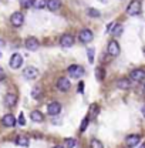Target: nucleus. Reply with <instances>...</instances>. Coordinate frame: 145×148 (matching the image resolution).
I'll list each match as a JSON object with an SVG mask.
<instances>
[{
  "mask_svg": "<svg viewBox=\"0 0 145 148\" xmlns=\"http://www.w3.org/2000/svg\"><path fill=\"white\" fill-rule=\"evenodd\" d=\"M141 0H132L127 7V14L129 16H138L141 13Z\"/></svg>",
  "mask_w": 145,
  "mask_h": 148,
  "instance_id": "1",
  "label": "nucleus"
},
{
  "mask_svg": "<svg viewBox=\"0 0 145 148\" xmlns=\"http://www.w3.org/2000/svg\"><path fill=\"white\" fill-rule=\"evenodd\" d=\"M67 71H68V75L71 78H81L84 75V69L80 64H71Z\"/></svg>",
  "mask_w": 145,
  "mask_h": 148,
  "instance_id": "2",
  "label": "nucleus"
},
{
  "mask_svg": "<svg viewBox=\"0 0 145 148\" xmlns=\"http://www.w3.org/2000/svg\"><path fill=\"white\" fill-rule=\"evenodd\" d=\"M120 51H121L120 44H118L115 40H111L108 43V46H107V53H108L111 57H118V56H120Z\"/></svg>",
  "mask_w": 145,
  "mask_h": 148,
  "instance_id": "3",
  "label": "nucleus"
},
{
  "mask_svg": "<svg viewBox=\"0 0 145 148\" xmlns=\"http://www.w3.org/2000/svg\"><path fill=\"white\" fill-rule=\"evenodd\" d=\"M129 78L132 81H137V83H141L145 80V70L144 69H135L129 73Z\"/></svg>",
  "mask_w": 145,
  "mask_h": 148,
  "instance_id": "4",
  "label": "nucleus"
},
{
  "mask_svg": "<svg viewBox=\"0 0 145 148\" xmlns=\"http://www.w3.org/2000/svg\"><path fill=\"white\" fill-rule=\"evenodd\" d=\"M24 46H26V49L29 51H36L40 47V43H38V40L36 37H27L26 41H24Z\"/></svg>",
  "mask_w": 145,
  "mask_h": 148,
  "instance_id": "5",
  "label": "nucleus"
},
{
  "mask_svg": "<svg viewBox=\"0 0 145 148\" xmlns=\"http://www.w3.org/2000/svg\"><path fill=\"white\" fill-rule=\"evenodd\" d=\"M94 38V34H92V32H91L90 29H83L80 33H78V40L81 41V43H90L91 40Z\"/></svg>",
  "mask_w": 145,
  "mask_h": 148,
  "instance_id": "6",
  "label": "nucleus"
},
{
  "mask_svg": "<svg viewBox=\"0 0 145 148\" xmlns=\"http://www.w3.org/2000/svg\"><path fill=\"white\" fill-rule=\"evenodd\" d=\"M10 23H12V26H14V27L23 26V23H24V16H23V13L14 12V13L10 16Z\"/></svg>",
  "mask_w": 145,
  "mask_h": 148,
  "instance_id": "7",
  "label": "nucleus"
},
{
  "mask_svg": "<svg viewBox=\"0 0 145 148\" xmlns=\"http://www.w3.org/2000/svg\"><path fill=\"white\" fill-rule=\"evenodd\" d=\"M57 88H58L61 92L68 91V90L71 88V83H70V80L66 78V77H60L58 81H57Z\"/></svg>",
  "mask_w": 145,
  "mask_h": 148,
  "instance_id": "8",
  "label": "nucleus"
},
{
  "mask_svg": "<svg viewBox=\"0 0 145 148\" xmlns=\"http://www.w3.org/2000/svg\"><path fill=\"white\" fill-rule=\"evenodd\" d=\"M21 66H23V56L18 54V53H14L12 56V58H10V67L13 70H17Z\"/></svg>",
  "mask_w": 145,
  "mask_h": 148,
  "instance_id": "9",
  "label": "nucleus"
},
{
  "mask_svg": "<svg viewBox=\"0 0 145 148\" xmlns=\"http://www.w3.org/2000/svg\"><path fill=\"white\" fill-rule=\"evenodd\" d=\"M23 75L27 80H34V78L38 77V70H37L36 67H33V66H29V67H26L23 70Z\"/></svg>",
  "mask_w": 145,
  "mask_h": 148,
  "instance_id": "10",
  "label": "nucleus"
},
{
  "mask_svg": "<svg viewBox=\"0 0 145 148\" xmlns=\"http://www.w3.org/2000/svg\"><path fill=\"white\" fill-rule=\"evenodd\" d=\"M72 44H74V37L71 34H63L61 36V38H60V46L61 47L70 49V47H72Z\"/></svg>",
  "mask_w": 145,
  "mask_h": 148,
  "instance_id": "11",
  "label": "nucleus"
},
{
  "mask_svg": "<svg viewBox=\"0 0 145 148\" xmlns=\"http://www.w3.org/2000/svg\"><path fill=\"white\" fill-rule=\"evenodd\" d=\"M140 141H141V135H138V134H131V135H128L127 138H125V144H127V147H129V148L138 145Z\"/></svg>",
  "mask_w": 145,
  "mask_h": 148,
  "instance_id": "12",
  "label": "nucleus"
},
{
  "mask_svg": "<svg viewBox=\"0 0 145 148\" xmlns=\"http://www.w3.org/2000/svg\"><path fill=\"white\" fill-rule=\"evenodd\" d=\"M16 103H17V95H16V94L7 92V94L4 95V106H6V107L12 108V107L16 106Z\"/></svg>",
  "mask_w": 145,
  "mask_h": 148,
  "instance_id": "13",
  "label": "nucleus"
},
{
  "mask_svg": "<svg viewBox=\"0 0 145 148\" xmlns=\"http://www.w3.org/2000/svg\"><path fill=\"white\" fill-rule=\"evenodd\" d=\"M60 111H61V104L57 103V101H53V103H50V104L47 106V112H49V115H58Z\"/></svg>",
  "mask_w": 145,
  "mask_h": 148,
  "instance_id": "14",
  "label": "nucleus"
},
{
  "mask_svg": "<svg viewBox=\"0 0 145 148\" xmlns=\"http://www.w3.org/2000/svg\"><path fill=\"white\" fill-rule=\"evenodd\" d=\"M1 123L4 127H14L16 125V118L13 114H6L3 118H1Z\"/></svg>",
  "mask_w": 145,
  "mask_h": 148,
  "instance_id": "15",
  "label": "nucleus"
},
{
  "mask_svg": "<svg viewBox=\"0 0 145 148\" xmlns=\"http://www.w3.org/2000/svg\"><path fill=\"white\" fill-rule=\"evenodd\" d=\"M61 7V1L60 0H47V9L50 12H57Z\"/></svg>",
  "mask_w": 145,
  "mask_h": 148,
  "instance_id": "16",
  "label": "nucleus"
},
{
  "mask_svg": "<svg viewBox=\"0 0 145 148\" xmlns=\"http://www.w3.org/2000/svg\"><path fill=\"white\" fill-rule=\"evenodd\" d=\"M30 118H31V121H34V123H41V121L44 120L43 112H40L38 110L31 111V112H30Z\"/></svg>",
  "mask_w": 145,
  "mask_h": 148,
  "instance_id": "17",
  "label": "nucleus"
},
{
  "mask_svg": "<svg viewBox=\"0 0 145 148\" xmlns=\"http://www.w3.org/2000/svg\"><path fill=\"white\" fill-rule=\"evenodd\" d=\"M129 86H131V83L128 78H120L117 81V88H120V90H128Z\"/></svg>",
  "mask_w": 145,
  "mask_h": 148,
  "instance_id": "18",
  "label": "nucleus"
},
{
  "mask_svg": "<svg viewBox=\"0 0 145 148\" xmlns=\"http://www.w3.org/2000/svg\"><path fill=\"white\" fill-rule=\"evenodd\" d=\"M98 112H100V106L98 104H91L90 108H88V117H90V120L95 118Z\"/></svg>",
  "mask_w": 145,
  "mask_h": 148,
  "instance_id": "19",
  "label": "nucleus"
},
{
  "mask_svg": "<svg viewBox=\"0 0 145 148\" xmlns=\"http://www.w3.org/2000/svg\"><path fill=\"white\" fill-rule=\"evenodd\" d=\"M16 144L20 145V147H29L30 141H29V138H27V137H24V135H18L17 140H16Z\"/></svg>",
  "mask_w": 145,
  "mask_h": 148,
  "instance_id": "20",
  "label": "nucleus"
},
{
  "mask_svg": "<svg viewBox=\"0 0 145 148\" xmlns=\"http://www.w3.org/2000/svg\"><path fill=\"white\" fill-rule=\"evenodd\" d=\"M122 32H124L122 24H114V27H112V30H111V34L115 36V37H118V36L122 34Z\"/></svg>",
  "mask_w": 145,
  "mask_h": 148,
  "instance_id": "21",
  "label": "nucleus"
},
{
  "mask_svg": "<svg viewBox=\"0 0 145 148\" xmlns=\"http://www.w3.org/2000/svg\"><path fill=\"white\" fill-rule=\"evenodd\" d=\"M33 7L38 9V10L47 7V0H33Z\"/></svg>",
  "mask_w": 145,
  "mask_h": 148,
  "instance_id": "22",
  "label": "nucleus"
},
{
  "mask_svg": "<svg viewBox=\"0 0 145 148\" xmlns=\"http://www.w3.org/2000/svg\"><path fill=\"white\" fill-rule=\"evenodd\" d=\"M87 14H88L90 17H100V16H101L100 10H97V9H94V7H90V9H87Z\"/></svg>",
  "mask_w": 145,
  "mask_h": 148,
  "instance_id": "23",
  "label": "nucleus"
},
{
  "mask_svg": "<svg viewBox=\"0 0 145 148\" xmlns=\"http://www.w3.org/2000/svg\"><path fill=\"white\" fill-rule=\"evenodd\" d=\"M74 145H75V140L74 138H66L64 148H74Z\"/></svg>",
  "mask_w": 145,
  "mask_h": 148,
  "instance_id": "24",
  "label": "nucleus"
},
{
  "mask_svg": "<svg viewBox=\"0 0 145 148\" xmlns=\"http://www.w3.org/2000/svg\"><path fill=\"white\" fill-rule=\"evenodd\" d=\"M20 6L24 9H29L33 6V0H20Z\"/></svg>",
  "mask_w": 145,
  "mask_h": 148,
  "instance_id": "25",
  "label": "nucleus"
},
{
  "mask_svg": "<svg viewBox=\"0 0 145 148\" xmlns=\"http://www.w3.org/2000/svg\"><path fill=\"white\" fill-rule=\"evenodd\" d=\"M91 148H104L103 147V144H101V141H98V140H91V144H90Z\"/></svg>",
  "mask_w": 145,
  "mask_h": 148,
  "instance_id": "26",
  "label": "nucleus"
},
{
  "mask_svg": "<svg viewBox=\"0 0 145 148\" xmlns=\"http://www.w3.org/2000/svg\"><path fill=\"white\" fill-rule=\"evenodd\" d=\"M40 95H41V90H40L38 87H34V88L31 90V97H33V98H40Z\"/></svg>",
  "mask_w": 145,
  "mask_h": 148,
  "instance_id": "27",
  "label": "nucleus"
},
{
  "mask_svg": "<svg viewBox=\"0 0 145 148\" xmlns=\"http://www.w3.org/2000/svg\"><path fill=\"white\" fill-rule=\"evenodd\" d=\"M95 75H97V78H98L100 81H103V80H104V70H103V69H97V70H95Z\"/></svg>",
  "mask_w": 145,
  "mask_h": 148,
  "instance_id": "28",
  "label": "nucleus"
},
{
  "mask_svg": "<svg viewBox=\"0 0 145 148\" xmlns=\"http://www.w3.org/2000/svg\"><path fill=\"white\" fill-rule=\"evenodd\" d=\"M94 51H95V50H94L92 47L87 50V56H88V61H90V63H94Z\"/></svg>",
  "mask_w": 145,
  "mask_h": 148,
  "instance_id": "29",
  "label": "nucleus"
},
{
  "mask_svg": "<svg viewBox=\"0 0 145 148\" xmlns=\"http://www.w3.org/2000/svg\"><path fill=\"white\" fill-rule=\"evenodd\" d=\"M88 123H90V117H85L84 120H83V123H81V131H85V128H87V125H88Z\"/></svg>",
  "mask_w": 145,
  "mask_h": 148,
  "instance_id": "30",
  "label": "nucleus"
},
{
  "mask_svg": "<svg viewBox=\"0 0 145 148\" xmlns=\"http://www.w3.org/2000/svg\"><path fill=\"white\" fill-rule=\"evenodd\" d=\"M18 124L20 125H26V120H24V114L23 112H20V115H18Z\"/></svg>",
  "mask_w": 145,
  "mask_h": 148,
  "instance_id": "31",
  "label": "nucleus"
},
{
  "mask_svg": "<svg viewBox=\"0 0 145 148\" xmlns=\"http://www.w3.org/2000/svg\"><path fill=\"white\" fill-rule=\"evenodd\" d=\"M78 91L81 92V94L84 92V83H83V81H80V83H78Z\"/></svg>",
  "mask_w": 145,
  "mask_h": 148,
  "instance_id": "32",
  "label": "nucleus"
},
{
  "mask_svg": "<svg viewBox=\"0 0 145 148\" xmlns=\"http://www.w3.org/2000/svg\"><path fill=\"white\" fill-rule=\"evenodd\" d=\"M3 78H4V71H3V70L0 69V81H1Z\"/></svg>",
  "mask_w": 145,
  "mask_h": 148,
  "instance_id": "33",
  "label": "nucleus"
},
{
  "mask_svg": "<svg viewBox=\"0 0 145 148\" xmlns=\"http://www.w3.org/2000/svg\"><path fill=\"white\" fill-rule=\"evenodd\" d=\"M141 111H142V115H144V117H145V106H144V107H142V110H141Z\"/></svg>",
  "mask_w": 145,
  "mask_h": 148,
  "instance_id": "34",
  "label": "nucleus"
},
{
  "mask_svg": "<svg viewBox=\"0 0 145 148\" xmlns=\"http://www.w3.org/2000/svg\"><path fill=\"white\" fill-rule=\"evenodd\" d=\"M0 46H4V41H1V40H0Z\"/></svg>",
  "mask_w": 145,
  "mask_h": 148,
  "instance_id": "35",
  "label": "nucleus"
},
{
  "mask_svg": "<svg viewBox=\"0 0 145 148\" xmlns=\"http://www.w3.org/2000/svg\"><path fill=\"white\" fill-rule=\"evenodd\" d=\"M54 148H64V147H61V145H55Z\"/></svg>",
  "mask_w": 145,
  "mask_h": 148,
  "instance_id": "36",
  "label": "nucleus"
},
{
  "mask_svg": "<svg viewBox=\"0 0 145 148\" xmlns=\"http://www.w3.org/2000/svg\"><path fill=\"white\" fill-rule=\"evenodd\" d=\"M101 1H103V3H107V1H108V0H101Z\"/></svg>",
  "mask_w": 145,
  "mask_h": 148,
  "instance_id": "37",
  "label": "nucleus"
},
{
  "mask_svg": "<svg viewBox=\"0 0 145 148\" xmlns=\"http://www.w3.org/2000/svg\"><path fill=\"white\" fill-rule=\"evenodd\" d=\"M140 148H145V144H142V145H141V147H140Z\"/></svg>",
  "mask_w": 145,
  "mask_h": 148,
  "instance_id": "38",
  "label": "nucleus"
},
{
  "mask_svg": "<svg viewBox=\"0 0 145 148\" xmlns=\"http://www.w3.org/2000/svg\"><path fill=\"white\" fill-rule=\"evenodd\" d=\"M142 51H144V54H145V47H144V50H142Z\"/></svg>",
  "mask_w": 145,
  "mask_h": 148,
  "instance_id": "39",
  "label": "nucleus"
},
{
  "mask_svg": "<svg viewBox=\"0 0 145 148\" xmlns=\"http://www.w3.org/2000/svg\"><path fill=\"white\" fill-rule=\"evenodd\" d=\"M0 57H1V51H0Z\"/></svg>",
  "mask_w": 145,
  "mask_h": 148,
  "instance_id": "40",
  "label": "nucleus"
}]
</instances>
